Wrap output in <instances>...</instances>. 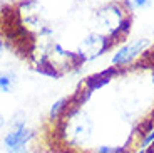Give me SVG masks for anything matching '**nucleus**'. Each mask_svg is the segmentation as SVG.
Here are the masks:
<instances>
[{"instance_id": "nucleus-6", "label": "nucleus", "mask_w": 154, "mask_h": 153, "mask_svg": "<svg viewBox=\"0 0 154 153\" xmlns=\"http://www.w3.org/2000/svg\"><path fill=\"white\" fill-rule=\"evenodd\" d=\"M17 84H19V79H17V74L14 71L0 69V93L12 94V93L15 91Z\"/></svg>"}, {"instance_id": "nucleus-3", "label": "nucleus", "mask_w": 154, "mask_h": 153, "mask_svg": "<svg viewBox=\"0 0 154 153\" xmlns=\"http://www.w3.org/2000/svg\"><path fill=\"white\" fill-rule=\"evenodd\" d=\"M114 46L112 41L107 35H99V34H89L87 37L82 41L81 47H79V54L82 56L84 61H92V59L100 57L107 49Z\"/></svg>"}, {"instance_id": "nucleus-10", "label": "nucleus", "mask_w": 154, "mask_h": 153, "mask_svg": "<svg viewBox=\"0 0 154 153\" xmlns=\"http://www.w3.org/2000/svg\"><path fill=\"white\" fill-rule=\"evenodd\" d=\"M2 54H4V35L0 32V59H2Z\"/></svg>"}, {"instance_id": "nucleus-12", "label": "nucleus", "mask_w": 154, "mask_h": 153, "mask_svg": "<svg viewBox=\"0 0 154 153\" xmlns=\"http://www.w3.org/2000/svg\"><path fill=\"white\" fill-rule=\"evenodd\" d=\"M106 2H111V0H106Z\"/></svg>"}, {"instance_id": "nucleus-4", "label": "nucleus", "mask_w": 154, "mask_h": 153, "mask_svg": "<svg viewBox=\"0 0 154 153\" xmlns=\"http://www.w3.org/2000/svg\"><path fill=\"white\" fill-rule=\"evenodd\" d=\"M117 73H119V71H117V67L111 66V67L104 69V71H100V73H96V74H92V76H89L87 79L84 81L85 89H89L91 93L97 91V89H100L102 86L109 84V83H111V79H112V77H114Z\"/></svg>"}, {"instance_id": "nucleus-7", "label": "nucleus", "mask_w": 154, "mask_h": 153, "mask_svg": "<svg viewBox=\"0 0 154 153\" xmlns=\"http://www.w3.org/2000/svg\"><path fill=\"white\" fill-rule=\"evenodd\" d=\"M154 0H124V7L129 12H137V10H144L149 8L152 5Z\"/></svg>"}, {"instance_id": "nucleus-1", "label": "nucleus", "mask_w": 154, "mask_h": 153, "mask_svg": "<svg viewBox=\"0 0 154 153\" xmlns=\"http://www.w3.org/2000/svg\"><path fill=\"white\" fill-rule=\"evenodd\" d=\"M35 136V131L27 125L25 119H14L10 128L2 138V146L5 153H29L30 143Z\"/></svg>"}, {"instance_id": "nucleus-11", "label": "nucleus", "mask_w": 154, "mask_h": 153, "mask_svg": "<svg viewBox=\"0 0 154 153\" xmlns=\"http://www.w3.org/2000/svg\"><path fill=\"white\" fill-rule=\"evenodd\" d=\"M5 123H7V121H5V116L2 115V113H0V130H2V128L5 126Z\"/></svg>"}, {"instance_id": "nucleus-9", "label": "nucleus", "mask_w": 154, "mask_h": 153, "mask_svg": "<svg viewBox=\"0 0 154 153\" xmlns=\"http://www.w3.org/2000/svg\"><path fill=\"white\" fill-rule=\"evenodd\" d=\"M152 143H154V126L151 128V130L143 136V140L139 142V148H141V150H147Z\"/></svg>"}, {"instance_id": "nucleus-8", "label": "nucleus", "mask_w": 154, "mask_h": 153, "mask_svg": "<svg viewBox=\"0 0 154 153\" xmlns=\"http://www.w3.org/2000/svg\"><path fill=\"white\" fill-rule=\"evenodd\" d=\"M129 151V146L124 145V146H107V145H102L96 150V153H127Z\"/></svg>"}, {"instance_id": "nucleus-2", "label": "nucleus", "mask_w": 154, "mask_h": 153, "mask_svg": "<svg viewBox=\"0 0 154 153\" xmlns=\"http://www.w3.org/2000/svg\"><path fill=\"white\" fill-rule=\"evenodd\" d=\"M149 46H151V42L147 41V39H143V37L132 39L131 42L121 46L119 49L114 52V56H112V59H111L112 66L119 69V67H124V66L132 64L141 54L146 52V49Z\"/></svg>"}, {"instance_id": "nucleus-5", "label": "nucleus", "mask_w": 154, "mask_h": 153, "mask_svg": "<svg viewBox=\"0 0 154 153\" xmlns=\"http://www.w3.org/2000/svg\"><path fill=\"white\" fill-rule=\"evenodd\" d=\"M70 109V98H67V96H62V98H59L57 101H54V104L50 106V111H49V119L52 123L54 121H59V119H62L64 116L69 113Z\"/></svg>"}]
</instances>
